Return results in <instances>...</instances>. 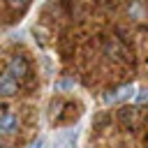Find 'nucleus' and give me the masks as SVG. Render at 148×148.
Segmentation results:
<instances>
[{"mask_svg": "<svg viewBox=\"0 0 148 148\" xmlns=\"http://www.w3.org/2000/svg\"><path fill=\"white\" fill-rule=\"evenodd\" d=\"M102 56H106L113 62H132V51L127 46V42H123L116 35H104L102 37Z\"/></svg>", "mask_w": 148, "mask_h": 148, "instance_id": "nucleus-1", "label": "nucleus"}, {"mask_svg": "<svg viewBox=\"0 0 148 148\" xmlns=\"http://www.w3.org/2000/svg\"><path fill=\"white\" fill-rule=\"evenodd\" d=\"M5 72L12 74L16 81H28L32 76V65H30L25 53H14V56H9V60L5 65Z\"/></svg>", "mask_w": 148, "mask_h": 148, "instance_id": "nucleus-2", "label": "nucleus"}, {"mask_svg": "<svg viewBox=\"0 0 148 148\" xmlns=\"http://www.w3.org/2000/svg\"><path fill=\"white\" fill-rule=\"evenodd\" d=\"M134 92H136L134 83H123V86H116V88L106 90L102 95V99H104V104H120V102H127L130 97H134Z\"/></svg>", "mask_w": 148, "mask_h": 148, "instance_id": "nucleus-3", "label": "nucleus"}, {"mask_svg": "<svg viewBox=\"0 0 148 148\" xmlns=\"http://www.w3.org/2000/svg\"><path fill=\"white\" fill-rule=\"evenodd\" d=\"M21 127V116L16 111H9L5 109L0 113V136H14Z\"/></svg>", "mask_w": 148, "mask_h": 148, "instance_id": "nucleus-4", "label": "nucleus"}, {"mask_svg": "<svg viewBox=\"0 0 148 148\" xmlns=\"http://www.w3.org/2000/svg\"><path fill=\"white\" fill-rule=\"evenodd\" d=\"M139 116H141L139 106H127V104H123V106L116 111V120H118L120 127H125V130H134L136 123H139Z\"/></svg>", "mask_w": 148, "mask_h": 148, "instance_id": "nucleus-5", "label": "nucleus"}, {"mask_svg": "<svg viewBox=\"0 0 148 148\" xmlns=\"http://www.w3.org/2000/svg\"><path fill=\"white\" fill-rule=\"evenodd\" d=\"M76 118H79V104H76V102L65 99V104H62L60 113H58L51 123H53V125H58V127H65V125H72Z\"/></svg>", "mask_w": 148, "mask_h": 148, "instance_id": "nucleus-6", "label": "nucleus"}, {"mask_svg": "<svg viewBox=\"0 0 148 148\" xmlns=\"http://www.w3.org/2000/svg\"><path fill=\"white\" fill-rule=\"evenodd\" d=\"M127 18L134 21V23H141L148 18V5L143 0H127Z\"/></svg>", "mask_w": 148, "mask_h": 148, "instance_id": "nucleus-7", "label": "nucleus"}, {"mask_svg": "<svg viewBox=\"0 0 148 148\" xmlns=\"http://www.w3.org/2000/svg\"><path fill=\"white\" fill-rule=\"evenodd\" d=\"M21 92V81H16L12 74H0V97H16Z\"/></svg>", "mask_w": 148, "mask_h": 148, "instance_id": "nucleus-8", "label": "nucleus"}, {"mask_svg": "<svg viewBox=\"0 0 148 148\" xmlns=\"http://www.w3.org/2000/svg\"><path fill=\"white\" fill-rule=\"evenodd\" d=\"M76 136H79L76 130H62L56 134L53 148H76Z\"/></svg>", "mask_w": 148, "mask_h": 148, "instance_id": "nucleus-9", "label": "nucleus"}, {"mask_svg": "<svg viewBox=\"0 0 148 148\" xmlns=\"http://www.w3.org/2000/svg\"><path fill=\"white\" fill-rule=\"evenodd\" d=\"M30 2H32V0H5V5H7L12 12H16V14H23V12L30 7Z\"/></svg>", "mask_w": 148, "mask_h": 148, "instance_id": "nucleus-10", "label": "nucleus"}, {"mask_svg": "<svg viewBox=\"0 0 148 148\" xmlns=\"http://www.w3.org/2000/svg\"><path fill=\"white\" fill-rule=\"evenodd\" d=\"M106 123H111V111H102V113H97V116L92 118V127H95V130H102Z\"/></svg>", "mask_w": 148, "mask_h": 148, "instance_id": "nucleus-11", "label": "nucleus"}, {"mask_svg": "<svg viewBox=\"0 0 148 148\" xmlns=\"http://www.w3.org/2000/svg\"><path fill=\"white\" fill-rule=\"evenodd\" d=\"M74 79H60V81H56V90L58 92H65V90H72L74 88Z\"/></svg>", "mask_w": 148, "mask_h": 148, "instance_id": "nucleus-12", "label": "nucleus"}, {"mask_svg": "<svg viewBox=\"0 0 148 148\" xmlns=\"http://www.w3.org/2000/svg\"><path fill=\"white\" fill-rule=\"evenodd\" d=\"M134 99H136V104H146V102H148V88H141V90H136Z\"/></svg>", "mask_w": 148, "mask_h": 148, "instance_id": "nucleus-13", "label": "nucleus"}, {"mask_svg": "<svg viewBox=\"0 0 148 148\" xmlns=\"http://www.w3.org/2000/svg\"><path fill=\"white\" fill-rule=\"evenodd\" d=\"M28 148H44V141H42V139H37V141H32Z\"/></svg>", "mask_w": 148, "mask_h": 148, "instance_id": "nucleus-14", "label": "nucleus"}]
</instances>
